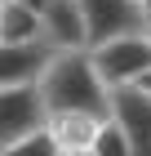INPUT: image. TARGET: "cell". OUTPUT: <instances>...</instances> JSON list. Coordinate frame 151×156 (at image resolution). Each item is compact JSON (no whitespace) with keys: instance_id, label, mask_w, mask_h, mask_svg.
<instances>
[{"instance_id":"5bb4252c","label":"cell","mask_w":151,"mask_h":156,"mask_svg":"<svg viewBox=\"0 0 151 156\" xmlns=\"http://www.w3.org/2000/svg\"><path fill=\"white\" fill-rule=\"evenodd\" d=\"M142 9H147V18H151V0H142Z\"/></svg>"},{"instance_id":"30bf717a","label":"cell","mask_w":151,"mask_h":156,"mask_svg":"<svg viewBox=\"0 0 151 156\" xmlns=\"http://www.w3.org/2000/svg\"><path fill=\"white\" fill-rule=\"evenodd\" d=\"M0 156H58V138L53 129H36L18 143H0Z\"/></svg>"},{"instance_id":"52a82bcc","label":"cell","mask_w":151,"mask_h":156,"mask_svg":"<svg viewBox=\"0 0 151 156\" xmlns=\"http://www.w3.org/2000/svg\"><path fill=\"white\" fill-rule=\"evenodd\" d=\"M40 13H45V40L53 49H89V27H84L80 0H49Z\"/></svg>"},{"instance_id":"3957f363","label":"cell","mask_w":151,"mask_h":156,"mask_svg":"<svg viewBox=\"0 0 151 156\" xmlns=\"http://www.w3.org/2000/svg\"><path fill=\"white\" fill-rule=\"evenodd\" d=\"M49 112L40 80L31 85H0V143H18L36 129H49Z\"/></svg>"},{"instance_id":"7c38bea8","label":"cell","mask_w":151,"mask_h":156,"mask_svg":"<svg viewBox=\"0 0 151 156\" xmlns=\"http://www.w3.org/2000/svg\"><path fill=\"white\" fill-rule=\"evenodd\" d=\"M58 156H98V152H93V143H84V147H58Z\"/></svg>"},{"instance_id":"5b68a950","label":"cell","mask_w":151,"mask_h":156,"mask_svg":"<svg viewBox=\"0 0 151 156\" xmlns=\"http://www.w3.org/2000/svg\"><path fill=\"white\" fill-rule=\"evenodd\" d=\"M111 120L125 129L133 156H151V89L120 85L111 94Z\"/></svg>"},{"instance_id":"277c9868","label":"cell","mask_w":151,"mask_h":156,"mask_svg":"<svg viewBox=\"0 0 151 156\" xmlns=\"http://www.w3.org/2000/svg\"><path fill=\"white\" fill-rule=\"evenodd\" d=\"M80 9H84V27H89V49L151 27L142 0H80Z\"/></svg>"},{"instance_id":"4fadbf2b","label":"cell","mask_w":151,"mask_h":156,"mask_svg":"<svg viewBox=\"0 0 151 156\" xmlns=\"http://www.w3.org/2000/svg\"><path fill=\"white\" fill-rule=\"evenodd\" d=\"M22 5H31V9H45V5H49V0H22Z\"/></svg>"},{"instance_id":"9a60e30c","label":"cell","mask_w":151,"mask_h":156,"mask_svg":"<svg viewBox=\"0 0 151 156\" xmlns=\"http://www.w3.org/2000/svg\"><path fill=\"white\" fill-rule=\"evenodd\" d=\"M142 89H151V72H147V80H142Z\"/></svg>"},{"instance_id":"7a4b0ae2","label":"cell","mask_w":151,"mask_h":156,"mask_svg":"<svg viewBox=\"0 0 151 156\" xmlns=\"http://www.w3.org/2000/svg\"><path fill=\"white\" fill-rule=\"evenodd\" d=\"M93 62H98V72H102V80L111 85V89H120V85H142L147 72H151V27L93 45Z\"/></svg>"},{"instance_id":"6da1fadb","label":"cell","mask_w":151,"mask_h":156,"mask_svg":"<svg viewBox=\"0 0 151 156\" xmlns=\"http://www.w3.org/2000/svg\"><path fill=\"white\" fill-rule=\"evenodd\" d=\"M40 89H45V103L53 116H98V120L111 116L116 89L102 80L93 49H58L40 76Z\"/></svg>"},{"instance_id":"8992f818","label":"cell","mask_w":151,"mask_h":156,"mask_svg":"<svg viewBox=\"0 0 151 156\" xmlns=\"http://www.w3.org/2000/svg\"><path fill=\"white\" fill-rule=\"evenodd\" d=\"M58 49L49 40H18V45H0V85H31L45 76Z\"/></svg>"},{"instance_id":"8fae6325","label":"cell","mask_w":151,"mask_h":156,"mask_svg":"<svg viewBox=\"0 0 151 156\" xmlns=\"http://www.w3.org/2000/svg\"><path fill=\"white\" fill-rule=\"evenodd\" d=\"M93 152H98V156H133V147H129L125 129L107 116V120H102V129H98V138H93Z\"/></svg>"},{"instance_id":"9c48e42d","label":"cell","mask_w":151,"mask_h":156,"mask_svg":"<svg viewBox=\"0 0 151 156\" xmlns=\"http://www.w3.org/2000/svg\"><path fill=\"white\" fill-rule=\"evenodd\" d=\"M49 129H53L58 147H84V143L98 138L102 120H98V116H53V120H49Z\"/></svg>"},{"instance_id":"ba28073f","label":"cell","mask_w":151,"mask_h":156,"mask_svg":"<svg viewBox=\"0 0 151 156\" xmlns=\"http://www.w3.org/2000/svg\"><path fill=\"white\" fill-rule=\"evenodd\" d=\"M18 40H45V13L22 0H0V45Z\"/></svg>"}]
</instances>
